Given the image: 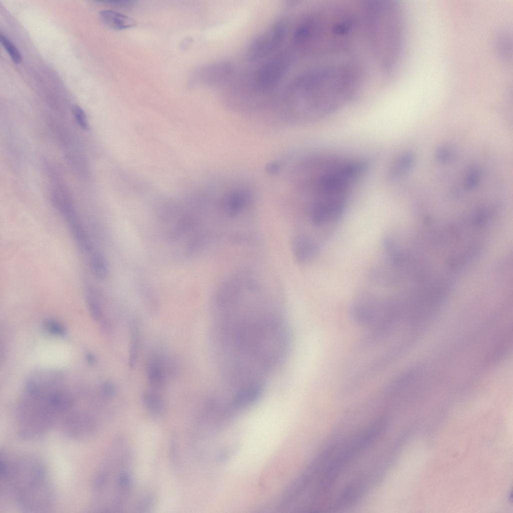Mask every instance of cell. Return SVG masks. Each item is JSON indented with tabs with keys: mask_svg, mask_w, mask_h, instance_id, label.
<instances>
[{
	"mask_svg": "<svg viewBox=\"0 0 513 513\" xmlns=\"http://www.w3.org/2000/svg\"><path fill=\"white\" fill-rule=\"evenodd\" d=\"M480 178V172L476 167L471 168L468 171L465 181L466 189L471 190L477 186Z\"/></svg>",
	"mask_w": 513,
	"mask_h": 513,
	"instance_id": "e0dca14e",
	"label": "cell"
},
{
	"mask_svg": "<svg viewBox=\"0 0 513 513\" xmlns=\"http://www.w3.org/2000/svg\"><path fill=\"white\" fill-rule=\"evenodd\" d=\"M0 41L7 52L8 53L12 60L15 64H19L22 61V55L17 48L5 35L1 33Z\"/></svg>",
	"mask_w": 513,
	"mask_h": 513,
	"instance_id": "9a60e30c",
	"label": "cell"
},
{
	"mask_svg": "<svg viewBox=\"0 0 513 513\" xmlns=\"http://www.w3.org/2000/svg\"><path fill=\"white\" fill-rule=\"evenodd\" d=\"M164 362L161 356L154 355L150 358L147 364L148 380L154 389H160L165 382L166 369Z\"/></svg>",
	"mask_w": 513,
	"mask_h": 513,
	"instance_id": "ba28073f",
	"label": "cell"
},
{
	"mask_svg": "<svg viewBox=\"0 0 513 513\" xmlns=\"http://www.w3.org/2000/svg\"><path fill=\"white\" fill-rule=\"evenodd\" d=\"M139 333L138 328L134 324L132 327L129 350V366L130 368L135 366L139 354Z\"/></svg>",
	"mask_w": 513,
	"mask_h": 513,
	"instance_id": "5bb4252c",
	"label": "cell"
},
{
	"mask_svg": "<svg viewBox=\"0 0 513 513\" xmlns=\"http://www.w3.org/2000/svg\"><path fill=\"white\" fill-rule=\"evenodd\" d=\"M44 328L52 335L64 336L66 334V330L64 326L54 319H47L44 322Z\"/></svg>",
	"mask_w": 513,
	"mask_h": 513,
	"instance_id": "2e32d148",
	"label": "cell"
},
{
	"mask_svg": "<svg viewBox=\"0 0 513 513\" xmlns=\"http://www.w3.org/2000/svg\"><path fill=\"white\" fill-rule=\"evenodd\" d=\"M143 401L146 408L153 414H161L164 409L161 397L156 393L146 392L143 396Z\"/></svg>",
	"mask_w": 513,
	"mask_h": 513,
	"instance_id": "4fadbf2b",
	"label": "cell"
},
{
	"mask_svg": "<svg viewBox=\"0 0 513 513\" xmlns=\"http://www.w3.org/2000/svg\"><path fill=\"white\" fill-rule=\"evenodd\" d=\"M292 248L296 260L302 264L312 261L318 250L317 244L310 237L303 234L295 237Z\"/></svg>",
	"mask_w": 513,
	"mask_h": 513,
	"instance_id": "52a82bcc",
	"label": "cell"
},
{
	"mask_svg": "<svg viewBox=\"0 0 513 513\" xmlns=\"http://www.w3.org/2000/svg\"><path fill=\"white\" fill-rule=\"evenodd\" d=\"M453 149L449 146H443L440 147L436 153V157L438 161L441 162L449 161L455 157Z\"/></svg>",
	"mask_w": 513,
	"mask_h": 513,
	"instance_id": "d6986e66",
	"label": "cell"
},
{
	"mask_svg": "<svg viewBox=\"0 0 513 513\" xmlns=\"http://www.w3.org/2000/svg\"><path fill=\"white\" fill-rule=\"evenodd\" d=\"M356 162H357L358 163H359L360 164V165L362 166V169H363V174L364 173V172L366 171V169H367V164L365 162H362V161H356ZM325 163H323V164H324ZM321 165H322V164H321V163H319V165H318V162H317L313 163H311V164H310L307 166V167L305 169V170H307V169H308L309 168H311L314 167L315 166Z\"/></svg>",
	"mask_w": 513,
	"mask_h": 513,
	"instance_id": "44dd1931",
	"label": "cell"
},
{
	"mask_svg": "<svg viewBox=\"0 0 513 513\" xmlns=\"http://www.w3.org/2000/svg\"><path fill=\"white\" fill-rule=\"evenodd\" d=\"M72 112L75 119L79 126L83 130H87L89 127L86 115L83 109L78 105L72 108Z\"/></svg>",
	"mask_w": 513,
	"mask_h": 513,
	"instance_id": "ac0fdd59",
	"label": "cell"
},
{
	"mask_svg": "<svg viewBox=\"0 0 513 513\" xmlns=\"http://www.w3.org/2000/svg\"><path fill=\"white\" fill-rule=\"evenodd\" d=\"M414 162V156L412 153H406L398 157L392 164L388 173V177L391 180L398 179L409 171Z\"/></svg>",
	"mask_w": 513,
	"mask_h": 513,
	"instance_id": "8fae6325",
	"label": "cell"
},
{
	"mask_svg": "<svg viewBox=\"0 0 513 513\" xmlns=\"http://www.w3.org/2000/svg\"><path fill=\"white\" fill-rule=\"evenodd\" d=\"M97 420L91 414L85 412L72 413L64 419L62 429L68 437L83 440L92 437L97 428Z\"/></svg>",
	"mask_w": 513,
	"mask_h": 513,
	"instance_id": "8992f818",
	"label": "cell"
},
{
	"mask_svg": "<svg viewBox=\"0 0 513 513\" xmlns=\"http://www.w3.org/2000/svg\"><path fill=\"white\" fill-rule=\"evenodd\" d=\"M101 390L103 395L107 398H112L116 393L115 387L110 382L104 383L102 385Z\"/></svg>",
	"mask_w": 513,
	"mask_h": 513,
	"instance_id": "ffe728a7",
	"label": "cell"
},
{
	"mask_svg": "<svg viewBox=\"0 0 513 513\" xmlns=\"http://www.w3.org/2000/svg\"><path fill=\"white\" fill-rule=\"evenodd\" d=\"M86 302L89 313L93 319L99 320L102 316V308L96 292L92 286L87 285L85 288Z\"/></svg>",
	"mask_w": 513,
	"mask_h": 513,
	"instance_id": "7c38bea8",
	"label": "cell"
},
{
	"mask_svg": "<svg viewBox=\"0 0 513 513\" xmlns=\"http://www.w3.org/2000/svg\"><path fill=\"white\" fill-rule=\"evenodd\" d=\"M86 359L88 362L91 364H93L96 361V358L95 356L92 354L88 353L87 355Z\"/></svg>",
	"mask_w": 513,
	"mask_h": 513,
	"instance_id": "7402d4cb",
	"label": "cell"
},
{
	"mask_svg": "<svg viewBox=\"0 0 513 513\" xmlns=\"http://www.w3.org/2000/svg\"><path fill=\"white\" fill-rule=\"evenodd\" d=\"M58 414L46 396L29 393L18 408V433L25 439L41 437L52 428Z\"/></svg>",
	"mask_w": 513,
	"mask_h": 513,
	"instance_id": "7a4b0ae2",
	"label": "cell"
},
{
	"mask_svg": "<svg viewBox=\"0 0 513 513\" xmlns=\"http://www.w3.org/2000/svg\"><path fill=\"white\" fill-rule=\"evenodd\" d=\"M89 254L90 266L94 275L99 280H105L109 274V268L104 255L99 250L93 248Z\"/></svg>",
	"mask_w": 513,
	"mask_h": 513,
	"instance_id": "30bf717a",
	"label": "cell"
},
{
	"mask_svg": "<svg viewBox=\"0 0 513 513\" xmlns=\"http://www.w3.org/2000/svg\"><path fill=\"white\" fill-rule=\"evenodd\" d=\"M55 206L65 220L79 250L89 253L93 248L91 242L70 197L61 199Z\"/></svg>",
	"mask_w": 513,
	"mask_h": 513,
	"instance_id": "277c9868",
	"label": "cell"
},
{
	"mask_svg": "<svg viewBox=\"0 0 513 513\" xmlns=\"http://www.w3.org/2000/svg\"><path fill=\"white\" fill-rule=\"evenodd\" d=\"M290 63V59L285 53L278 54L269 60L257 72L255 80L256 88L265 90L273 87L283 76Z\"/></svg>",
	"mask_w": 513,
	"mask_h": 513,
	"instance_id": "5b68a950",
	"label": "cell"
},
{
	"mask_svg": "<svg viewBox=\"0 0 513 513\" xmlns=\"http://www.w3.org/2000/svg\"><path fill=\"white\" fill-rule=\"evenodd\" d=\"M287 25L278 21L258 35L250 43L247 50L249 60H255L268 55L282 42L286 35Z\"/></svg>",
	"mask_w": 513,
	"mask_h": 513,
	"instance_id": "3957f363",
	"label": "cell"
},
{
	"mask_svg": "<svg viewBox=\"0 0 513 513\" xmlns=\"http://www.w3.org/2000/svg\"><path fill=\"white\" fill-rule=\"evenodd\" d=\"M222 366L265 376L288 350L287 328L281 318H243L219 326Z\"/></svg>",
	"mask_w": 513,
	"mask_h": 513,
	"instance_id": "6da1fadb",
	"label": "cell"
},
{
	"mask_svg": "<svg viewBox=\"0 0 513 513\" xmlns=\"http://www.w3.org/2000/svg\"><path fill=\"white\" fill-rule=\"evenodd\" d=\"M99 17L106 26L115 30H125L136 25L135 21L131 18L113 10L101 11Z\"/></svg>",
	"mask_w": 513,
	"mask_h": 513,
	"instance_id": "9c48e42d",
	"label": "cell"
}]
</instances>
